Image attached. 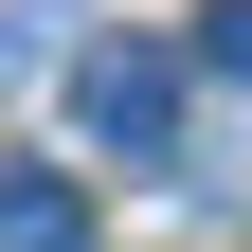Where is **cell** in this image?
Masks as SVG:
<instances>
[{
    "label": "cell",
    "instance_id": "cell-1",
    "mask_svg": "<svg viewBox=\"0 0 252 252\" xmlns=\"http://www.w3.org/2000/svg\"><path fill=\"white\" fill-rule=\"evenodd\" d=\"M180 90H198V54H144V36L72 54V126L108 144V162H162V144H180Z\"/></svg>",
    "mask_w": 252,
    "mask_h": 252
},
{
    "label": "cell",
    "instance_id": "cell-2",
    "mask_svg": "<svg viewBox=\"0 0 252 252\" xmlns=\"http://www.w3.org/2000/svg\"><path fill=\"white\" fill-rule=\"evenodd\" d=\"M0 252H90V198L54 162H18V180H0Z\"/></svg>",
    "mask_w": 252,
    "mask_h": 252
},
{
    "label": "cell",
    "instance_id": "cell-3",
    "mask_svg": "<svg viewBox=\"0 0 252 252\" xmlns=\"http://www.w3.org/2000/svg\"><path fill=\"white\" fill-rule=\"evenodd\" d=\"M198 72H216V90H252V0H198Z\"/></svg>",
    "mask_w": 252,
    "mask_h": 252
}]
</instances>
